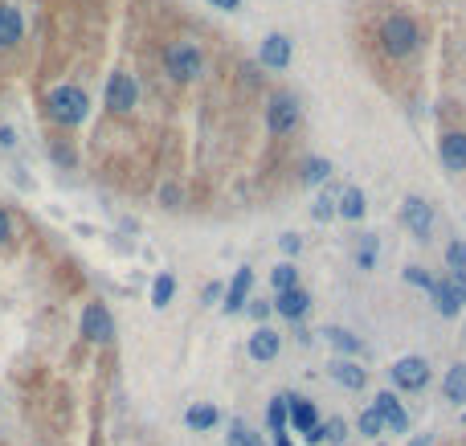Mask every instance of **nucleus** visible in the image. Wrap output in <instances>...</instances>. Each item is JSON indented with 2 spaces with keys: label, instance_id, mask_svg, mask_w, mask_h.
I'll use <instances>...</instances> for the list:
<instances>
[{
  "label": "nucleus",
  "instance_id": "f257e3e1",
  "mask_svg": "<svg viewBox=\"0 0 466 446\" xmlns=\"http://www.w3.org/2000/svg\"><path fill=\"white\" fill-rule=\"evenodd\" d=\"M45 115L53 119V123H62V127H78L82 119L90 115V98L82 86H53L50 95H45Z\"/></svg>",
  "mask_w": 466,
  "mask_h": 446
},
{
  "label": "nucleus",
  "instance_id": "f03ea898",
  "mask_svg": "<svg viewBox=\"0 0 466 446\" xmlns=\"http://www.w3.org/2000/svg\"><path fill=\"white\" fill-rule=\"evenodd\" d=\"M201 66H205V58L193 41H172L164 50V70L172 82H193L196 74H201Z\"/></svg>",
  "mask_w": 466,
  "mask_h": 446
},
{
  "label": "nucleus",
  "instance_id": "7ed1b4c3",
  "mask_svg": "<svg viewBox=\"0 0 466 446\" xmlns=\"http://www.w3.org/2000/svg\"><path fill=\"white\" fill-rule=\"evenodd\" d=\"M380 45H385L388 58H409L417 50V25L409 17H388L385 25H380Z\"/></svg>",
  "mask_w": 466,
  "mask_h": 446
},
{
  "label": "nucleus",
  "instance_id": "20e7f679",
  "mask_svg": "<svg viewBox=\"0 0 466 446\" xmlns=\"http://www.w3.org/2000/svg\"><path fill=\"white\" fill-rule=\"evenodd\" d=\"M266 127L274 135H290L299 127V98L295 95H274L270 107H266Z\"/></svg>",
  "mask_w": 466,
  "mask_h": 446
},
{
  "label": "nucleus",
  "instance_id": "39448f33",
  "mask_svg": "<svg viewBox=\"0 0 466 446\" xmlns=\"http://www.w3.org/2000/svg\"><path fill=\"white\" fill-rule=\"evenodd\" d=\"M135 98H140V86H135V78L132 74H123V70H114L111 78H106V107L111 111H132L135 107Z\"/></svg>",
  "mask_w": 466,
  "mask_h": 446
},
{
  "label": "nucleus",
  "instance_id": "423d86ee",
  "mask_svg": "<svg viewBox=\"0 0 466 446\" xmlns=\"http://www.w3.org/2000/svg\"><path fill=\"white\" fill-rule=\"evenodd\" d=\"M82 336H87L90 344H106V340L114 336V320H111V312H106L103 304L82 307Z\"/></svg>",
  "mask_w": 466,
  "mask_h": 446
},
{
  "label": "nucleus",
  "instance_id": "0eeeda50",
  "mask_svg": "<svg viewBox=\"0 0 466 446\" xmlns=\"http://www.w3.org/2000/svg\"><path fill=\"white\" fill-rule=\"evenodd\" d=\"M401 217H405V225L417 233V241H430V230H434V209H430V201H422V196H405Z\"/></svg>",
  "mask_w": 466,
  "mask_h": 446
},
{
  "label": "nucleus",
  "instance_id": "6e6552de",
  "mask_svg": "<svg viewBox=\"0 0 466 446\" xmlns=\"http://www.w3.org/2000/svg\"><path fill=\"white\" fill-rule=\"evenodd\" d=\"M393 381L401 385V389H422V385L430 381V365H425L422 357H401L393 365Z\"/></svg>",
  "mask_w": 466,
  "mask_h": 446
},
{
  "label": "nucleus",
  "instance_id": "1a4fd4ad",
  "mask_svg": "<svg viewBox=\"0 0 466 446\" xmlns=\"http://www.w3.org/2000/svg\"><path fill=\"white\" fill-rule=\"evenodd\" d=\"M279 349H282V336L274 328H258L254 336H250V344H246V352H250V360H258V365H266V360H274L279 357Z\"/></svg>",
  "mask_w": 466,
  "mask_h": 446
},
{
  "label": "nucleus",
  "instance_id": "9d476101",
  "mask_svg": "<svg viewBox=\"0 0 466 446\" xmlns=\"http://www.w3.org/2000/svg\"><path fill=\"white\" fill-rule=\"evenodd\" d=\"M438 156H442V164H446L450 172H466V135H462V132L442 135Z\"/></svg>",
  "mask_w": 466,
  "mask_h": 446
},
{
  "label": "nucleus",
  "instance_id": "9b49d317",
  "mask_svg": "<svg viewBox=\"0 0 466 446\" xmlns=\"http://www.w3.org/2000/svg\"><path fill=\"white\" fill-rule=\"evenodd\" d=\"M258 58H262L266 70H287V66H290V41H287L282 33L266 37V41H262V54H258Z\"/></svg>",
  "mask_w": 466,
  "mask_h": 446
},
{
  "label": "nucleus",
  "instance_id": "f8f14e48",
  "mask_svg": "<svg viewBox=\"0 0 466 446\" xmlns=\"http://www.w3.org/2000/svg\"><path fill=\"white\" fill-rule=\"evenodd\" d=\"M290 402V414H287V426H295L299 434H307L311 426H319V410L311 402H303V397H295V393H287Z\"/></svg>",
  "mask_w": 466,
  "mask_h": 446
},
{
  "label": "nucleus",
  "instance_id": "ddd939ff",
  "mask_svg": "<svg viewBox=\"0 0 466 446\" xmlns=\"http://www.w3.org/2000/svg\"><path fill=\"white\" fill-rule=\"evenodd\" d=\"M250 283H254V275H250V267H242L238 275H233V283H229V291H225V315H238L242 307H246V295H250Z\"/></svg>",
  "mask_w": 466,
  "mask_h": 446
},
{
  "label": "nucleus",
  "instance_id": "4468645a",
  "mask_svg": "<svg viewBox=\"0 0 466 446\" xmlns=\"http://www.w3.org/2000/svg\"><path fill=\"white\" fill-rule=\"evenodd\" d=\"M21 33H25V21H21V9H13V5H0V50H9V45L21 41Z\"/></svg>",
  "mask_w": 466,
  "mask_h": 446
},
{
  "label": "nucleus",
  "instance_id": "2eb2a0df",
  "mask_svg": "<svg viewBox=\"0 0 466 446\" xmlns=\"http://www.w3.org/2000/svg\"><path fill=\"white\" fill-rule=\"evenodd\" d=\"M372 410H377L380 422H385V426H393V430H405V426H409V414L401 410L397 393H377V405H372Z\"/></svg>",
  "mask_w": 466,
  "mask_h": 446
},
{
  "label": "nucleus",
  "instance_id": "dca6fc26",
  "mask_svg": "<svg viewBox=\"0 0 466 446\" xmlns=\"http://www.w3.org/2000/svg\"><path fill=\"white\" fill-rule=\"evenodd\" d=\"M332 381L335 385H343V389H364V381H369V377H364V369L356 365V360H332Z\"/></svg>",
  "mask_w": 466,
  "mask_h": 446
},
{
  "label": "nucleus",
  "instance_id": "f3484780",
  "mask_svg": "<svg viewBox=\"0 0 466 446\" xmlns=\"http://www.w3.org/2000/svg\"><path fill=\"white\" fill-rule=\"evenodd\" d=\"M279 315H287V320H303V312L311 307V295L303 291V287H290V291H282L279 295Z\"/></svg>",
  "mask_w": 466,
  "mask_h": 446
},
{
  "label": "nucleus",
  "instance_id": "a211bd4d",
  "mask_svg": "<svg viewBox=\"0 0 466 446\" xmlns=\"http://www.w3.org/2000/svg\"><path fill=\"white\" fill-rule=\"evenodd\" d=\"M364 209H369V205H364V193H361V188H343V193H340V205H335V214H340L343 222H361Z\"/></svg>",
  "mask_w": 466,
  "mask_h": 446
},
{
  "label": "nucleus",
  "instance_id": "6ab92c4d",
  "mask_svg": "<svg viewBox=\"0 0 466 446\" xmlns=\"http://www.w3.org/2000/svg\"><path fill=\"white\" fill-rule=\"evenodd\" d=\"M430 299H434V307H438L442 315H458V312H462V307H458V299H454V291H450L446 278H434Z\"/></svg>",
  "mask_w": 466,
  "mask_h": 446
},
{
  "label": "nucleus",
  "instance_id": "aec40b11",
  "mask_svg": "<svg viewBox=\"0 0 466 446\" xmlns=\"http://www.w3.org/2000/svg\"><path fill=\"white\" fill-rule=\"evenodd\" d=\"M217 422H221L217 405H193V410L185 414V426H188V430H213Z\"/></svg>",
  "mask_w": 466,
  "mask_h": 446
},
{
  "label": "nucleus",
  "instance_id": "412c9836",
  "mask_svg": "<svg viewBox=\"0 0 466 446\" xmlns=\"http://www.w3.org/2000/svg\"><path fill=\"white\" fill-rule=\"evenodd\" d=\"M442 393H446V402H466V365H454L442 381Z\"/></svg>",
  "mask_w": 466,
  "mask_h": 446
},
{
  "label": "nucleus",
  "instance_id": "4be33fe9",
  "mask_svg": "<svg viewBox=\"0 0 466 446\" xmlns=\"http://www.w3.org/2000/svg\"><path fill=\"white\" fill-rule=\"evenodd\" d=\"M324 336L332 340V349H335V352H343V357H356V352L364 349L361 340H356L352 332H343V328H324Z\"/></svg>",
  "mask_w": 466,
  "mask_h": 446
},
{
  "label": "nucleus",
  "instance_id": "5701e85b",
  "mask_svg": "<svg viewBox=\"0 0 466 446\" xmlns=\"http://www.w3.org/2000/svg\"><path fill=\"white\" fill-rule=\"evenodd\" d=\"M287 414H290V402L287 393L282 397H274L270 410H266V426H270V434H287Z\"/></svg>",
  "mask_w": 466,
  "mask_h": 446
},
{
  "label": "nucleus",
  "instance_id": "b1692460",
  "mask_svg": "<svg viewBox=\"0 0 466 446\" xmlns=\"http://www.w3.org/2000/svg\"><path fill=\"white\" fill-rule=\"evenodd\" d=\"M172 295H177V278H172V275H160L156 283H151V307H160V312H164V307L172 304Z\"/></svg>",
  "mask_w": 466,
  "mask_h": 446
},
{
  "label": "nucleus",
  "instance_id": "393cba45",
  "mask_svg": "<svg viewBox=\"0 0 466 446\" xmlns=\"http://www.w3.org/2000/svg\"><path fill=\"white\" fill-rule=\"evenodd\" d=\"M270 283H274V291H290V287H299V270L290 267V262H279V267L270 270Z\"/></svg>",
  "mask_w": 466,
  "mask_h": 446
},
{
  "label": "nucleus",
  "instance_id": "a878e982",
  "mask_svg": "<svg viewBox=\"0 0 466 446\" xmlns=\"http://www.w3.org/2000/svg\"><path fill=\"white\" fill-rule=\"evenodd\" d=\"M327 177H332V164H327L324 156H315V160H307V168H303V180H307V185H324Z\"/></svg>",
  "mask_w": 466,
  "mask_h": 446
},
{
  "label": "nucleus",
  "instance_id": "bb28decb",
  "mask_svg": "<svg viewBox=\"0 0 466 446\" xmlns=\"http://www.w3.org/2000/svg\"><path fill=\"white\" fill-rule=\"evenodd\" d=\"M229 446H262V442H258V434H250L246 422H233L229 426Z\"/></svg>",
  "mask_w": 466,
  "mask_h": 446
},
{
  "label": "nucleus",
  "instance_id": "cd10ccee",
  "mask_svg": "<svg viewBox=\"0 0 466 446\" xmlns=\"http://www.w3.org/2000/svg\"><path fill=\"white\" fill-rule=\"evenodd\" d=\"M356 426H361V434H364V438H377L380 430H385V422H380V414L369 405V410L361 414V422H356Z\"/></svg>",
  "mask_w": 466,
  "mask_h": 446
},
{
  "label": "nucleus",
  "instance_id": "c85d7f7f",
  "mask_svg": "<svg viewBox=\"0 0 466 446\" xmlns=\"http://www.w3.org/2000/svg\"><path fill=\"white\" fill-rule=\"evenodd\" d=\"M343 438H348V422H343V418H332V422L324 426V442L343 446Z\"/></svg>",
  "mask_w": 466,
  "mask_h": 446
},
{
  "label": "nucleus",
  "instance_id": "c756f323",
  "mask_svg": "<svg viewBox=\"0 0 466 446\" xmlns=\"http://www.w3.org/2000/svg\"><path fill=\"white\" fill-rule=\"evenodd\" d=\"M446 283H450V291H454L458 307H462V304H466V270H450Z\"/></svg>",
  "mask_w": 466,
  "mask_h": 446
},
{
  "label": "nucleus",
  "instance_id": "7c9ffc66",
  "mask_svg": "<svg viewBox=\"0 0 466 446\" xmlns=\"http://www.w3.org/2000/svg\"><path fill=\"white\" fill-rule=\"evenodd\" d=\"M335 217V193H324L315 201V222H332Z\"/></svg>",
  "mask_w": 466,
  "mask_h": 446
},
{
  "label": "nucleus",
  "instance_id": "2f4dec72",
  "mask_svg": "<svg viewBox=\"0 0 466 446\" xmlns=\"http://www.w3.org/2000/svg\"><path fill=\"white\" fill-rule=\"evenodd\" d=\"M356 262H361L364 270H372V262H377V238H364L361 241V254H356Z\"/></svg>",
  "mask_w": 466,
  "mask_h": 446
},
{
  "label": "nucleus",
  "instance_id": "473e14b6",
  "mask_svg": "<svg viewBox=\"0 0 466 446\" xmlns=\"http://www.w3.org/2000/svg\"><path fill=\"white\" fill-rule=\"evenodd\" d=\"M446 259H450V270H466V241H454Z\"/></svg>",
  "mask_w": 466,
  "mask_h": 446
},
{
  "label": "nucleus",
  "instance_id": "72a5a7b5",
  "mask_svg": "<svg viewBox=\"0 0 466 446\" xmlns=\"http://www.w3.org/2000/svg\"><path fill=\"white\" fill-rule=\"evenodd\" d=\"M405 278H409V283H417V287H425V291L434 287V275H430V270H422V267H409V270H405Z\"/></svg>",
  "mask_w": 466,
  "mask_h": 446
},
{
  "label": "nucleus",
  "instance_id": "f704fd0d",
  "mask_svg": "<svg viewBox=\"0 0 466 446\" xmlns=\"http://www.w3.org/2000/svg\"><path fill=\"white\" fill-rule=\"evenodd\" d=\"M217 299H221V283H209V287H205V291H201V304H217Z\"/></svg>",
  "mask_w": 466,
  "mask_h": 446
},
{
  "label": "nucleus",
  "instance_id": "c9c22d12",
  "mask_svg": "<svg viewBox=\"0 0 466 446\" xmlns=\"http://www.w3.org/2000/svg\"><path fill=\"white\" fill-rule=\"evenodd\" d=\"M299 246H303L299 233H282V250H287V254H299Z\"/></svg>",
  "mask_w": 466,
  "mask_h": 446
},
{
  "label": "nucleus",
  "instance_id": "e433bc0d",
  "mask_svg": "<svg viewBox=\"0 0 466 446\" xmlns=\"http://www.w3.org/2000/svg\"><path fill=\"white\" fill-rule=\"evenodd\" d=\"M9 238H13V222H9V214L0 209V246H5Z\"/></svg>",
  "mask_w": 466,
  "mask_h": 446
},
{
  "label": "nucleus",
  "instance_id": "4c0bfd02",
  "mask_svg": "<svg viewBox=\"0 0 466 446\" xmlns=\"http://www.w3.org/2000/svg\"><path fill=\"white\" fill-rule=\"evenodd\" d=\"M250 315H254V320H266V315H270V304H262V299H258V304L250 307Z\"/></svg>",
  "mask_w": 466,
  "mask_h": 446
},
{
  "label": "nucleus",
  "instance_id": "58836bf2",
  "mask_svg": "<svg viewBox=\"0 0 466 446\" xmlns=\"http://www.w3.org/2000/svg\"><path fill=\"white\" fill-rule=\"evenodd\" d=\"M303 438H307L311 446H319V442H324V426H311V430H307V434H303Z\"/></svg>",
  "mask_w": 466,
  "mask_h": 446
},
{
  "label": "nucleus",
  "instance_id": "ea45409f",
  "mask_svg": "<svg viewBox=\"0 0 466 446\" xmlns=\"http://www.w3.org/2000/svg\"><path fill=\"white\" fill-rule=\"evenodd\" d=\"M209 5H213V9H238V5H242V0H209Z\"/></svg>",
  "mask_w": 466,
  "mask_h": 446
},
{
  "label": "nucleus",
  "instance_id": "a19ab883",
  "mask_svg": "<svg viewBox=\"0 0 466 446\" xmlns=\"http://www.w3.org/2000/svg\"><path fill=\"white\" fill-rule=\"evenodd\" d=\"M274 446H295V442H290L287 434H274Z\"/></svg>",
  "mask_w": 466,
  "mask_h": 446
},
{
  "label": "nucleus",
  "instance_id": "79ce46f5",
  "mask_svg": "<svg viewBox=\"0 0 466 446\" xmlns=\"http://www.w3.org/2000/svg\"><path fill=\"white\" fill-rule=\"evenodd\" d=\"M377 446H385V442H377Z\"/></svg>",
  "mask_w": 466,
  "mask_h": 446
},
{
  "label": "nucleus",
  "instance_id": "37998d69",
  "mask_svg": "<svg viewBox=\"0 0 466 446\" xmlns=\"http://www.w3.org/2000/svg\"><path fill=\"white\" fill-rule=\"evenodd\" d=\"M462 418H466V414H462Z\"/></svg>",
  "mask_w": 466,
  "mask_h": 446
}]
</instances>
